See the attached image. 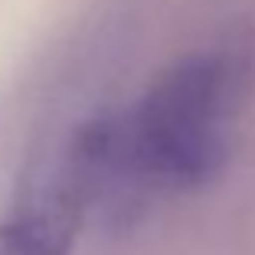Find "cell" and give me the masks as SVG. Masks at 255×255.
<instances>
[{"label":"cell","instance_id":"2","mask_svg":"<svg viewBox=\"0 0 255 255\" xmlns=\"http://www.w3.org/2000/svg\"><path fill=\"white\" fill-rule=\"evenodd\" d=\"M85 223L82 196L46 157L20 187L10 216L0 219V255H72Z\"/></svg>","mask_w":255,"mask_h":255},{"label":"cell","instance_id":"1","mask_svg":"<svg viewBox=\"0 0 255 255\" xmlns=\"http://www.w3.org/2000/svg\"><path fill=\"white\" fill-rule=\"evenodd\" d=\"M252 59L242 39L193 49L128 105L69 131L59 157L92 223L128 229L157 200L190 193L223 170L252 89Z\"/></svg>","mask_w":255,"mask_h":255}]
</instances>
